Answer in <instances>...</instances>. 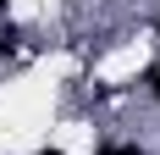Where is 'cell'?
<instances>
[{"instance_id":"cell-1","label":"cell","mask_w":160,"mask_h":155,"mask_svg":"<svg viewBox=\"0 0 160 155\" xmlns=\"http://www.w3.org/2000/svg\"><path fill=\"white\" fill-rule=\"evenodd\" d=\"M99 155H144V150H132V144H105Z\"/></svg>"},{"instance_id":"cell-5","label":"cell","mask_w":160,"mask_h":155,"mask_svg":"<svg viewBox=\"0 0 160 155\" xmlns=\"http://www.w3.org/2000/svg\"><path fill=\"white\" fill-rule=\"evenodd\" d=\"M0 11H6V0H0Z\"/></svg>"},{"instance_id":"cell-3","label":"cell","mask_w":160,"mask_h":155,"mask_svg":"<svg viewBox=\"0 0 160 155\" xmlns=\"http://www.w3.org/2000/svg\"><path fill=\"white\" fill-rule=\"evenodd\" d=\"M149 89H155V100H160V67H155V72H149Z\"/></svg>"},{"instance_id":"cell-2","label":"cell","mask_w":160,"mask_h":155,"mask_svg":"<svg viewBox=\"0 0 160 155\" xmlns=\"http://www.w3.org/2000/svg\"><path fill=\"white\" fill-rule=\"evenodd\" d=\"M11 45H17V33H11V28H6V33H0V50H11Z\"/></svg>"},{"instance_id":"cell-4","label":"cell","mask_w":160,"mask_h":155,"mask_svg":"<svg viewBox=\"0 0 160 155\" xmlns=\"http://www.w3.org/2000/svg\"><path fill=\"white\" fill-rule=\"evenodd\" d=\"M44 155H61V150H44Z\"/></svg>"}]
</instances>
